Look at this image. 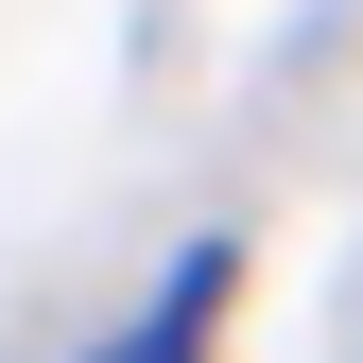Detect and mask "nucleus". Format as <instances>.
<instances>
[{
    "label": "nucleus",
    "mask_w": 363,
    "mask_h": 363,
    "mask_svg": "<svg viewBox=\"0 0 363 363\" xmlns=\"http://www.w3.org/2000/svg\"><path fill=\"white\" fill-rule=\"evenodd\" d=\"M225 294H242V242L208 225V242H173V277H156L139 311H121V329L86 346V363H208V329H225Z\"/></svg>",
    "instance_id": "1"
}]
</instances>
